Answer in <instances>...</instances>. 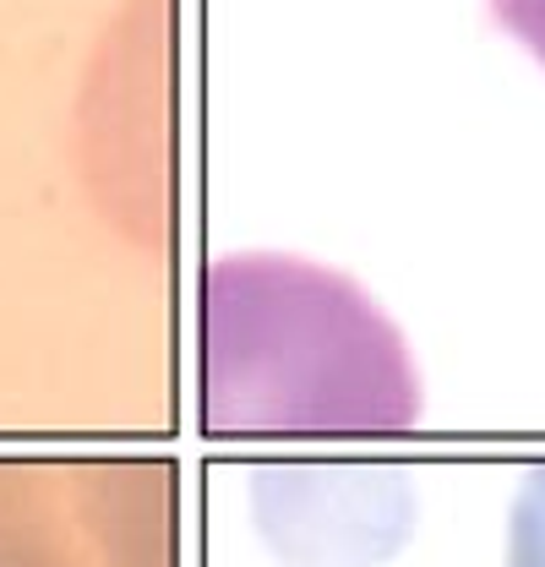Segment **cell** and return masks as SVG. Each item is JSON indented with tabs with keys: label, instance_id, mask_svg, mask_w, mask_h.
I'll list each match as a JSON object with an SVG mask.
<instances>
[{
	"label": "cell",
	"instance_id": "6da1fadb",
	"mask_svg": "<svg viewBox=\"0 0 545 567\" xmlns=\"http://www.w3.org/2000/svg\"><path fill=\"white\" fill-rule=\"evenodd\" d=\"M420 410L393 322L339 274L240 257L203 284V425L404 431Z\"/></svg>",
	"mask_w": 545,
	"mask_h": 567
},
{
	"label": "cell",
	"instance_id": "7a4b0ae2",
	"mask_svg": "<svg viewBox=\"0 0 545 567\" xmlns=\"http://www.w3.org/2000/svg\"><path fill=\"white\" fill-rule=\"evenodd\" d=\"M169 470L0 464V567H169Z\"/></svg>",
	"mask_w": 545,
	"mask_h": 567
},
{
	"label": "cell",
	"instance_id": "3957f363",
	"mask_svg": "<svg viewBox=\"0 0 545 567\" xmlns=\"http://www.w3.org/2000/svg\"><path fill=\"white\" fill-rule=\"evenodd\" d=\"M507 567H545V464L524 475L507 513Z\"/></svg>",
	"mask_w": 545,
	"mask_h": 567
},
{
	"label": "cell",
	"instance_id": "277c9868",
	"mask_svg": "<svg viewBox=\"0 0 545 567\" xmlns=\"http://www.w3.org/2000/svg\"><path fill=\"white\" fill-rule=\"evenodd\" d=\"M491 11L518 44L535 50V61L545 66V0H491Z\"/></svg>",
	"mask_w": 545,
	"mask_h": 567
}]
</instances>
